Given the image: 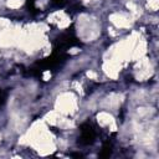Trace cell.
I'll list each match as a JSON object with an SVG mask.
<instances>
[{"label": "cell", "instance_id": "3", "mask_svg": "<svg viewBox=\"0 0 159 159\" xmlns=\"http://www.w3.org/2000/svg\"><path fill=\"white\" fill-rule=\"evenodd\" d=\"M111 154H112V143L107 142V143L103 144L102 150H101V153H99V157H101V158H109Z\"/></svg>", "mask_w": 159, "mask_h": 159}, {"label": "cell", "instance_id": "2", "mask_svg": "<svg viewBox=\"0 0 159 159\" xmlns=\"http://www.w3.org/2000/svg\"><path fill=\"white\" fill-rule=\"evenodd\" d=\"M77 42H78V41H77L76 36H75L72 32L67 31L66 34L61 35V36L57 39V41H56V46H55V51L63 52L66 48H68V47L76 45Z\"/></svg>", "mask_w": 159, "mask_h": 159}, {"label": "cell", "instance_id": "4", "mask_svg": "<svg viewBox=\"0 0 159 159\" xmlns=\"http://www.w3.org/2000/svg\"><path fill=\"white\" fill-rule=\"evenodd\" d=\"M52 4H55L56 6H63L66 4V0H52Z\"/></svg>", "mask_w": 159, "mask_h": 159}, {"label": "cell", "instance_id": "5", "mask_svg": "<svg viewBox=\"0 0 159 159\" xmlns=\"http://www.w3.org/2000/svg\"><path fill=\"white\" fill-rule=\"evenodd\" d=\"M5 98H6V96H5V93H4V91L0 88V106L5 102Z\"/></svg>", "mask_w": 159, "mask_h": 159}, {"label": "cell", "instance_id": "1", "mask_svg": "<svg viewBox=\"0 0 159 159\" xmlns=\"http://www.w3.org/2000/svg\"><path fill=\"white\" fill-rule=\"evenodd\" d=\"M97 137V132L94 129V127L87 122L83 123L80 128V137H78V144L80 145H91L94 143Z\"/></svg>", "mask_w": 159, "mask_h": 159}]
</instances>
